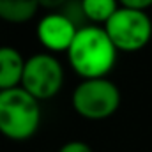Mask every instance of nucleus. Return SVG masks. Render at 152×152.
Wrapping results in <instances>:
<instances>
[{
	"label": "nucleus",
	"instance_id": "f8f14e48",
	"mask_svg": "<svg viewBox=\"0 0 152 152\" xmlns=\"http://www.w3.org/2000/svg\"><path fill=\"white\" fill-rule=\"evenodd\" d=\"M37 2H39V7L48 9V11H60L67 4V0H37Z\"/></svg>",
	"mask_w": 152,
	"mask_h": 152
},
{
	"label": "nucleus",
	"instance_id": "f03ea898",
	"mask_svg": "<svg viewBox=\"0 0 152 152\" xmlns=\"http://www.w3.org/2000/svg\"><path fill=\"white\" fill-rule=\"evenodd\" d=\"M23 87L0 92V134L12 142H25L41 126V106Z\"/></svg>",
	"mask_w": 152,
	"mask_h": 152
},
{
	"label": "nucleus",
	"instance_id": "20e7f679",
	"mask_svg": "<svg viewBox=\"0 0 152 152\" xmlns=\"http://www.w3.org/2000/svg\"><path fill=\"white\" fill-rule=\"evenodd\" d=\"M118 51H138L152 37V20L145 11L118 7L103 27Z\"/></svg>",
	"mask_w": 152,
	"mask_h": 152
},
{
	"label": "nucleus",
	"instance_id": "423d86ee",
	"mask_svg": "<svg viewBox=\"0 0 152 152\" xmlns=\"http://www.w3.org/2000/svg\"><path fill=\"white\" fill-rule=\"evenodd\" d=\"M76 25L62 12H50L37 23V39L48 51H67L76 37Z\"/></svg>",
	"mask_w": 152,
	"mask_h": 152
},
{
	"label": "nucleus",
	"instance_id": "9b49d317",
	"mask_svg": "<svg viewBox=\"0 0 152 152\" xmlns=\"http://www.w3.org/2000/svg\"><path fill=\"white\" fill-rule=\"evenodd\" d=\"M120 7H129V9H138V11H147L152 5V0H118Z\"/></svg>",
	"mask_w": 152,
	"mask_h": 152
},
{
	"label": "nucleus",
	"instance_id": "6e6552de",
	"mask_svg": "<svg viewBox=\"0 0 152 152\" xmlns=\"http://www.w3.org/2000/svg\"><path fill=\"white\" fill-rule=\"evenodd\" d=\"M39 9L37 0H0V20L7 23H25Z\"/></svg>",
	"mask_w": 152,
	"mask_h": 152
},
{
	"label": "nucleus",
	"instance_id": "ddd939ff",
	"mask_svg": "<svg viewBox=\"0 0 152 152\" xmlns=\"http://www.w3.org/2000/svg\"><path fill=\"white\" fill-rule=\"evenodd\" d=\"M0 92H2V90H0Z\"/></svg>",
	"mask_w": 152,
	"mask_h": 152
},
{
	"label": "nucleus",
	"instance_id": "39448f33",
	"mask_svg": "<svg viewBox=\"0 0 152 152\" xmlns=\"http://www.w3.org/2000/svg\"><path fill=\"white\" fill-rule=\"evenodd\" d=\"M64 85V69L50 53H37L25 62L21 85L37 101L55 97Z\"/></svg>",
	"mask_w": 152,
	"mask_h": 152
},
{
	"label": "nucleus",
	"instance_id": "f257e3e1",
	"mask_svg": "<svg viewBox=\"0 0 152 152\" xmlns=\"http://www.w3.org/2000/svg\"><path fill=\"white\" fill-rule=\"evenodd\" d=\"M117 48L104 28L87 25L76 32L67 50V58L76 75L83 80L106 78L117 62Z\"/></svg>",
	"mask_w": 152,
	"mask_h": 152
},
{
	"label": "nucleus",
	"instance_id": "9d476101",
	"mask_svg": "<svg viewBox=\"0 0 152 152\" xmlns=\"http://www.w3.org/2000/svg\"><path fill=\"white\" fill-rule=\"evenodd\" d=\"M58 152H94V151H92V147L88 143H85L81 140H71V142L64 143L58 149Z\"/></svg>",
	"mask_w": 152,
	"mask_h": 152
},
{
	"label": "nucleus",
	"instance_id": "0eeeda50",
	"mask_svg": "<svg viewBox=\"0 0 152 152\" xmlns=\"http://www.w3.org/2000/svg\"><path fill=\"white\" fill-rule=\"evenodd\" d=\"M25 58L16 48L0 46V90H9L21 85Z\"/></svg>",
	"mask_w": 152,
	"mask_h": 152
},
{
	"label": "nucleus",
	"instance_id": "1a4fd4ad",
	"mask_svg": "<svg viewBox=\"0 0 152 152\" xmlns=\"http://www.w3.org/2000/svg\"><path fill=\"white\" fill-rule=\"evenodd\" d=\"M85 16L90 23H106L118 9V0H81Z\"/></svg>",
	"mask_w": 152,
	"mask_h": 152
},
{
	"label": "nucleus",
	"instance_id": "7ed1b4c3",
	"mask_svg": "<svg viewBox=\"0 0 152 152\" xmlns=\"http://www.w3.org/2000/svg\"><path fill=\"white\" fill-rule=\"evenodd\" d=\"M73 110L87 120L110 118L120 106V90L108 78L83 80L73 92Z\"/></svg>",
	"mask_w": 152,
	"mask_h": 152
}]
</instances>
